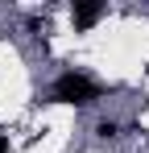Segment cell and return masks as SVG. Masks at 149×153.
I'll use <instances>...</instances> for the list:
<instances>
[{"label":"cell","instance_id":"4","mask_svg":"<svg viewBox=\"0 0 149 153\" xmlns=\"http://www.w3.org/2000/svg\"><path fill=\"white\" fill-rule=\"evenodd\" d=\"M0 153H8V137L4 132H0Z\"/></svg>","mask_w":149,"mask_h":153},{"label":"cell","instance_id":"3","mask_svg":"<svg viewBox=\"0 0 149 153\" xmlns=\"http://www.w3.org/2000/svg\"><path fill=\"white\" fill-rule=\"evenodd\" d=\"M95 132H99V137H116V132H120V124H116V120H99Z\"/></svg>","mask_w":149,"mask_h":153},{"label":"cell","instance_id":"2","mask_svg":"<svg viewBox=\"0 0 149 153\" xmlns=\"http://www.w3.org/2000/svg\"><path fill=\"white\" fill-rule=\"evenodd\" d=\"M104 13H108V4H104V0H74V4H71L74 29H91L99 17H104Z\"/></svg>","mask_w":149,"mask_h":153},{"label":"cell","instance_id":"1","mask_svg":"<svg viewBox=\"0 0 149 153\" xmlns=\"http://www.w3.org/2000/svg\"><path fill=\"white\" fill-rule=\"evenodd\" d=\"M54 100L58 103H79V108H83V103H95L99 100V87L87 75H74L71 71V75H62L58 83H54Z\"/></svg>","mask_w":149,"mask_h":153}]
</instances>
